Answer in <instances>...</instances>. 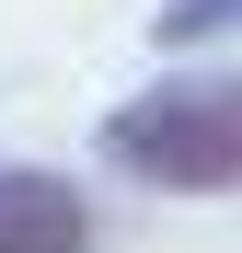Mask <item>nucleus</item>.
Here are the masks:
<instances>
[{
  "label": "nucleus",
  "mask_w": 242,
  "mask_h": 253,
  "mask_svg": "<svg viewBox=\"0 0 242 253\" xmlns=\"http://www.w3.org/2000/svg\"><path fill=\"white\" fill-rule=\"evenodd\" d=\"M93 196L47 161H0V253H93Z\"/></svg>",
  "instance_id": "2"
},
{
  "label": "nucleus",
  "mask_w": 242,
  "mask_h": 253,
  "mask_svg": "<svg viewBox=\"0 0 242 253\" xmlns=\"http://www.w3.org/2000/svg\"><path fill=\"white\" fill-rule=\"evenodd\" d=\"M104 173L150 196H242V69H173L93 126Z\"/></svg>",
  "instance_id": "1"
},
{
  "label": "nucleus",
  "mask_w": 242,
  "mask_h": 253,
  "mask_svg": "<svg viewBox=\"0 0 242 253\" xmlns=\"http://www.w3.org/2000/svg\"><path fill=\"white\" fill-rule=\"evenodd\" d=\"M161 46H219V35H242V0H161Z\"/></svg>",
  "instance_id": "3"
}]
</instances>
